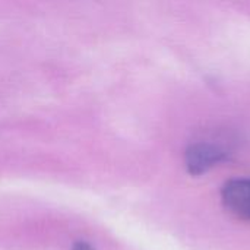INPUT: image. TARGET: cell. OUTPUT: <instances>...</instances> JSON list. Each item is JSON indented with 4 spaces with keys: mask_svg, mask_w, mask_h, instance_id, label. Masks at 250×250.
Listing matches in <instances>:
<instances>
[{
    "mask_svg": "<svg viewBox=\"0 0 250 250\" xmlns=\"http://www.w3.org/2000/svg\"><path fill=\"white\" fill-rule=\"evenodd\" d=\"M227 152L212 144H193L186 151V167L192 176H201L226 160Z\"/></svg>",
    "mask_w": 250,
    "mask_h": 250,
    "instance_id": "cell-1",
    "label": "cell"
},
{
    "mask_svg": "<svg viewBox=\"0 0 250 250\" xmlns=\"http://www.w3.org/2000/svg\"><path fill=\"white\" fill-rule=\"evenodd\" d=\"M224 207L242 220H250V179H234L221 192Z\"/></svg>",
    "mask_w": 250,
    "mask_h": 250,
    "instance_id": "cell-2",
    "label": "cell"
},
{
    "mask_svg": "<svg viewBox=\"0 0 250 250\" xmlns=\"http://www.w3.org/2000/svg\"><path fill=\"white\" fill-rule=\"evenodd\" d=\"M73 250H94L89 245H86V243H78L75 248H73Z\"/></svg>",
    "mask_w": 250,
    "mask_h": 250,
    "instance_id": "cell-3",
    "label": "cell"
}]
</instances>
